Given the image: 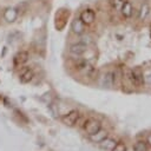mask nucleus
Instances as JSON below:
<instances>
[{"label": "nucleus", "mask_w": 151, "mask_h": 151, "mask_svg": "<svg viewBox=\"0 0 151 151\" xmlns=\"http://www.w3.org/2000/svg\"><path fill=\"white\" fill-rule=\"evenodd\" d=\"M129 79H130V83L136 87H139L143 84H145L144 83V73L139 67H136L129 72Z\"/></svg>", "instance_id": "f257e3e1"}, {"label": "nucleus", "mask_w": 151, "mask_h": 151, "mask_svg": "<svg viewBox=\"0 0 151 151\" xmlns=\"http://www.w3.org/2000/svg\"><path fill=\"white\" fill-rule=\"evenodd\" d=\"M84 129H85V131L91 136V134H94L96 132H98V131L101 129V124H100L99 120L91 118V119H87V120L85 122Z\"/></svg>", "instance_id": "f03ea898"}, {"label": "nucleus", "mask_w": 151, "mask_h": 151, "mask_svg": "<svg viewBox=\"0 0 151 151\" xmlns=\"http://www.w3.org/2000/svg\"><path fill=\"white\" fill-rule=\"evenodd\" d=\"M79 112L77 111V110H72V111H70V112H67L66 114H64L63 117H61V122L65 124V125H67V126H73L77 122H78V119H79Z\"/></svg>", "instance_id": "7ed1b4c3"}, {"label": "nucleus", "mask_w": 151, "mask_h": 151, "mask_svg": "<svg viewBox=\"0 0 151 151\" xmlns=\"http://www.w3.org/2000/svg\"><path fill=\"white\" fill-rule=\"evenodd\" d=\"M85 25H91L94 19H96V13L93 9H90V8H86L84 9L81 13H80V18H79Z\"/></svg>", "instance_id": "20e7f679"}, {"label": "nucleus", "mask_w": 151, "mask_h": 151, "mask_svg": "<svg viewBox=\"0 0 151 151\" xmlns=\"http://www.w3.org/2000/svg\"><path fill=\"white\" fill-rule=\"evenodd\" d=\"M86 51H87V44H85L83 41L76 42V44H73V45L70 46V52L72 54H74V55H81Z\"/></svg>", "instance_id": "39448f33"}, {"label": "nucleus", "mask_w": 151, "mask_h": 151, "mask_svg": "<svg viewBox=\"0 0 151 151\" xmlns=\"http://www.w3.org/2000/svg\"><path fill=\"white\" fill-rule=\"evenodd\" d=\"M18 15H19V13H18L17 8H14V7H7L4 11V19L7 22H14L18 19Z\"/></svg>", "instance_id": "423d86ee"}, {"label": "nucleus", "mask_w": 151, "mask_h": 151, "mask_svg": "<svg viewBox=\"0 0 151 151\" xmlns=\"http://www.w3.org/2000/svg\"><path fill=\"white\" fill-rule=\"evenodd\" d=\"M71 29H72V32H73L74 34L80 35V34H83V33L85 32V24H84L79 18H77V19H74V20L72 21V24H71Z\"/></svg>", "instance_id": "0eeeda50"}, {"label": "nucleus", "mask_w": 151, "mask_h": 151, "mask_svg": "<svg viewBox=\"0 0 151 151\" xmlns=\"http://www.w3.org/2000/svg\"><path fill=\"white\" fill-rule=\"evenodd\" d=\"M33 77H34L33 71L31 68H28V67H24L21 70V73H20V81L24 83V84L29 83L33 79Z\"/></svg>", "instance_id": "6e6552de"}, {"label": "nucleus", "mask_w": 151, "mask_h": 151, "mask_svg": "<svg viewBox=\"0 0 151 151\" xmlns=\"http://www.w3.org/2000/svg\"><path fill=\"white\" fill-rule=\"evenodd\" d=\"M27 59H28V53L25 52V51H20V52H18L14 55L13 61H14V65L15 66H21L22 64H25L27 61Z\"/></svg>", "instance_id": "1a4fd4ad"}, {"label": "nucleus", "mask_w": 151, "mask_h": 151, "mask_svg": "<svg viewBox=\"0 0 151 151\" xmlns=\"http://www.w3.org/2000/svg\"><path fill=\"white\" fill-rule=\"evenodd\" d=\"M114 81H116V74H114L112 71H109V72H106V73L103 76V85H104L105 87H111V86H113Z\"/></svg>", "instance_id": "9d476101"}, {"label": "nucleus", "mask_w": 151, "mask_h": 151, "mask_svg": "<svg viewBox=\"0 0 151 151\" xmlns=\"http://www.w3.org/2000/svg\"><path fill=\"white\" fill-rule=\"evenodd\" d=\"M132 12H133V7H132V4L130 1H124V5L123 7L120 8V13L124 18H130L132 15Z\"/></svg>", "instance_id": "9b49d317"}, {"label": "nucleus", "mask_w": 151, "mask_h": 151, "mask_svg": "<svg viewBox=\"0 0 151 151\" xmlns=\"http://www.w3.org/2000/svg\"><path fill=\"white\" fill-rule=\"evenodd\" d=\"M107 137V131H105V130H103V129H100L98 132H96L94 134H91L90 136V138H91V140L92 142H94V143H100L103 139H105Z\"/></svg>", "instance_id": "f8f14e48"}, {"label": "nucleus", "mask_w": 151, "mask_h": 151, "mask_svg": "<svg viewBox=\"0 0 151 151\" xmlns=\"http://www.w3.org/2000/svg\"><path fill=\"white\" fill-rule=\"evenodd\" d=\"M116 143H117V142H116L114 139L106 137V138H105V139H103L99 144H100V147H101V149L107 150V151H111V150L113 149V146L116 145Z\"/></svg>", "instance_id": "ddd939ff"}, {"label": "nucleus", "mask_w": 151, "mask_h": 151, "mask_svg": "<svg viewBox=\"0 0 151 151\" xmlns=\"http://www.w3.org/2000/svg\"><path fill=\"white\" fill-rule=\"evenodd\" d=\"M149 13H150V6H149L147 2H144L140 6V9H139V15H138L139 20H145L146 17L149 15Z\"/></svg>", "instance_id": "4468645a"}, {"label": "nucleus", "mask_w": 151, "mask_h": 151, "mask_svg": "<svg viewBox=\"0 0 151 151\" xmlns=\"http://www.w3.org/2000/svg\"><path fill=\"white\" fill-rule=\"evenodd\" d=\"M133 151H147L146 140H137L133 145Z\"/></svg>", "instance_id": "2eb2a0df"}, {"label": "nucleus", "mask_w": 151, "mask_h": 151, "mask_svg": "<svg viewBox=\"0 0 151 151\" xmlns=\"http://www.w3.org/2000/svg\"><path fill=\"white\" fill-rule=\"evenodd\" d=\"M124 1H125V0H110V5H111V7H112L113 9L120 11V8H122L123 5H124Z\"/></svg>", "instance_id": "dca6fc26"}, {"label": "nucleus", "mask_w": 151, "mask_h": 151, "mask_svg": "<svg viewBox=\"0 0 151 151\" xmlns=\"http://www.w3.org/2000/svg\"><path fill=\"white\" fill-rule=\"evenodd\" d=\"M111 151H126V145L123 142H117Z\"/></svg>", "instance_id": "f3484780"}, {"label": "nucleus", "mask_w": 151, "mask_h": 151, "mask_svg": "<svg viewBox=\"0 0 151 151\" xmlns=\"http://www.w3.org/2000/svg\"><path fill=\"white\" fill-rule=\"evenodd\" d=\"M146 143H147V145L151 146V133L147 136V138H146Z\"/></svg>", "instance_id": "a211bd4d"}]
</instances>
